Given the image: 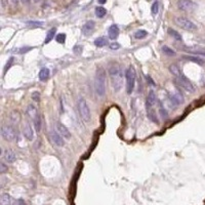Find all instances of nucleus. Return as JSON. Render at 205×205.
<instances>
[{
  "instance_id": "1",
  "label": "nucleus",
  "mask_w": 205,
  "mask_h": 205,
  "mask_svg": "<svg viewBox=\"0 0 205 205\" xmlns=\"http://www.w3.org/2000/svg\"><path fill=\"white\" fill-rule=\"evenodd\" d=\"M169 70H170L171 74L175 76V82L178 84V86H181L182 88H184L185 90H187L189 92L195 91V86H194V84L191 82L184 74H182V71L179 70V68L176 66V65H175V64L170 65Z\"/></svg>"
},
{
  "instance_id": "6",
  "label": "nucleus",
  "mask_w": 205,
  "mask_h": 205,
  "mask_svg": "<svg viewBox=\"0 0 205 205\" xmlns=\"http://www.w3.org/2000/svg\"><path fill=\"white\" fill-rule=\"evenodd\" d=\"M1 136L7 142H13L15 140H16L18 134H16V129L12 125H2Z\"/></svg>"
},
{
  "instance_id": "21",
  "label": "nucleus",
  "mask_w": 205,
  "mask_h": 205,
  "mask_svg": "<svg viewBox=\"0 0 205 205\" xmlns=\"http://www.w3.org/2000/svg\"><path fill=\"white\" fill-rule=\"evenodd\" d=\"M33 124H34L35 130L37 131V133H40L42 129V120H41L40 115H37V116L33 119Z\"/></svg>"
},
{
  "instance_id": "28",
  "label": "nucleus",
  "mask_w": 205,
  "mask_h": 205,
  "mask_svg": "<svg viewBox=\"0 0 205 205\" xmlns=\"http://www.w3.org/2000/svg\"><path fill=\"white\" fill-rule=\"evenodd\" d=\"M106 13H107V10L105 7L99 6L95 8V16H97V18H104V16H106Z\"/></svg>"
},
{
  "instance_id": "17",
  "label": "nucleus",
  "mask_w": 205,
  "mask_h": 205,
  "mask_svg": "<svg viewBox=\"0 0 205 205\" xmlns=\"http://www.w3.org/2000/svg\"><path fill=\"white\" fill-rule=\"evenodd\" d=\"M109 38L112 39V40H115V39L118 38L119 36V28H118L116 25H112V26L109 28Z\"/></svg>"
},
{
  "instance_id": "32",
  "label": "nucleus",
  "mask_w": 205,
  "mask_h": 205,
  "mask_svg": "<svg viewBox=\"0 0 205 205\" xmlns=\"http://www.w3.org/2000/svg\"><path fill=\"white\" fill-rule=\"evenodd\" d=\"M55 40H57L58 43H61L63 44L65 40H66V34H64V33H60V34H58L55 36Z\"/></svg>"
},
{
  "instance_id": "12",
  "label": "nucleus",
  "mask_w": 205,
  "mask_h": 205,
  "mask_svg": "<svg viewBox=\"0 0 205 205\" xmlns=\"http://www.w3.org/2000/svg\"><path fill=\"white\" fill-rule=\"evenodd\" d=\"M95 23L94 21H88L83 25L82 27V33L84 36H89L94 31Z\"/></svg>"
},
{
  "instance_id": "37",
  "label": "nucleus",
  "mask_w": 205,
  "mask_h": 205,
  "mask_svg": "<svg viewBox=\"0 0 205 205\" xmlns=\"http://www.w3.org/2000/svg\"><path fill=\"white\" fill-rule=\"evenodd\" d=\"M110 48H111V49H113V50H114V49L116 50V49H118V48H120V44H119V43H117V42L111 43V44H110Z\"/></svg>"
},
{
  "instance_id": "11",
  "label": "nucleus",
  "mask_w": 205,
  "mask_h": 205,
  "mask_svg": "<svg viewBox=\"0 0 205 205\" xmlns=\"http://www.w3.org/2000/svg\"><path fill=\"white\" fill-rule=\"evenodd\" d=\"M2 158H3L4 162L7 164H12L13 162L16 160V153L13 152L12 150H10V149H8L5 152L3 153V155H2Z\"/></svg>"
},
{
  "instance_id": "25",
  "label": "nucleus",
  "mask_w": 205,
  "mask_h": 205,
  "mask_svg": "<svg viewBox=\"0 0 205 205\" xmlns=\"http://www.w3.org/2000/svg\"><path fill=\"white\" fill-rule=\"evenodd\" d=\"M107 43H108V39L106 37H99L94 40V45L97 47L105 46V45H107Z\"/></svg>"
},
{
  "instance_id": "3",
  "label": "nucleus",
  "mask_w": 205,
  "mask_h": 205,
  "mask_svg": "<svg viewBox=\"0 0 205 205\" xmlns=\"http://www.w3.org/2000/svg\"><path fill=\"white\" fill-rule=\"evenodd\" d=\"M95 92L99 97H103L106 94V71L103 68H97L94 79Z\"/></svg>"
},
{
  "instance_id": "34",
  "label": "nucleus",
  "mask_w": 205,
  "mask_h": 205,
  "mask_svg": "<svg viewBox=\"0 0 205 205\" xmlns=\"http://www.w3.org/2000/svg\"><path fill=\"white\" fill-rule=\"evenodd\" d=\"M159 12V3L158 1H155L152 5V13L153 15H157Z\"/></svg>"
},
{
  "instance_id": "36",
  "label": "nucleus",
  "mask_w": 205,
  "mask_h": 205,
  "mask_svg": "<svg viewBox=\"0 0 205 205\" xmlns=\"http://www.w3.org/2000/svg\"><path fill=\"white\" fill-rule=\"evenodd\" d=\"M6 170H7V166L3 163V162H1V163H0V173L3 175Z\"/></svg>"
},
{
  "instance_id": "10",
  "label": "nucleus",
  "mask_w": 205,
  "mask_h": 205,
  "mask_svg": "<svg viewBox=\"0 0 205 205\" xmlns=\"http://www.w3.org/2000/svg\"><path fill=\"white\" fill-rule=\"evenodd\" d=\"M55 130H57L62 136L65 137V139H70V137H71V133H70L69 129L67 128L63 123L58 122L57 124H55Z\"/></svg>"
},
{
  "instance_id": "4",
  "label": "nucleus",
  "mask_w": 205,
  "mask_h": 205,
  "mask_svg": "<svg viewBox=\"0 0 205 205\" xmlns=\"http://www.w3.org/2000/svg\"><path fill=\"white\" fill-rule=\"evenodd\" d=\"M136 73L133 67H128L125 72V79H126V91L128 94H130L133 91L134 84H136Z\"/></svg>"
},
{
  "instance_id": "9",
  "label": "nucleus",
  "mask_w": 205,
  "mask_h": 205,
  "mask_svg": "<svg viewBox=\"0 0 205 205\" xmlns=\"http://www.w3.org/2000/svg\"><path fill=\"white\" fill-rule=\"evenodd\" d=\"M49 137H50V140H51V142L53 143V144H55V146H58V147H62V146H64V144H65L63 136H62L57 130L50 131Z\"/></svg>"
},
{
  "instance_id": "41",
  "label": "nucleus",
  "mask_w": 205,
  "mask_h": 205,
  "mask_svg": "<svg viewBox=\"0 0 205 205\" xmlns=\"http://www.w3.org/2000/svg\"><path fill=\"white\" fill-rule=\"evenodd\" d=\"M32 1H34L35 3H36V2H39V1H40V0H32Z\"/></svg>"
},
{
  "instance_id": "5",
  "label": "nucleus",
  "mask_w": 205,
  "mask_h": 205,
  "mask_svg": "<svg viewBox=\"0 0 205 205\" xmlns=\"http://www.w3.org/2000/svg\"><path fill=\"white\" fill-rule=\"evenodd\" d=\"M77 107H78V111H79L80 116L84 120V121H85V122L90 121V119H91L90 109H89V107L87 105V103H86V101L84 99H80L79 101H78Z\"/></svg>"
},
{
  "instance_id": "29",
  "label": "nucleus",
  "mask_w": 205,
  "mask_h": 205,
  "mask_svg": "<svg viewBox=\"0 0 205 205\" xmlns=\"http://www.w3.org/2000/svg\"><path fill=\"white\" fill-rule=\"evenodd\" d=\"M162 51H163L166 55H168V57H175V50L171 49L170 47H168L166 45L162 46Z\"/></svg>"
},
{
  "instance_id": "7",
  "label": "nucleus",
  "mask_w": 205,
  "mask_h": 205,
  "mask_svg": "<svg viewBox=\"0 0 205 205\" xmlns=\"http://www.w3.org/2000/svg\"><path fill=\"white\" fill-rule=\"evenodd\" d=\"M175 24L178 25L179 28H182V29L186 31L197 30V26H196L192 21H190V19H188L186 18H182V16H178V18L175 19Z\"/></svg>"
},
{
  "instance_id": "22",
  "label": "nucleus",
  "mask_w": 205,
  "mask_h": 205,
  "mask_svg": "<svg viewBox=\"0 0 205 205\" xmlns=\"http://www.w3.org/2000/svg\"><path fill=\"white\" fill-rule=\"evenodd\" d=\"M49 69L48 68H42L40 70V72H39V79H40L41 81H46L47 79L49 78Z\"/></svg>"
},
{
  "instance_id": "15",
  "label": "nucleus",
  "mask_w": 205,
  "mask_h": 205,
  "mask_svg": "<svg viewBox=\"0 0 205 205\" xmlns=\"http://www.w3.org/2000/svg\"><path fill=\"white\" fill-rule=\"evenodd\" d=\"M185 50L187 52L193 53V55H199L205 57V48L200 46H192V47H185Z\"/></svg>"
},
{
  "instance_id": "18",
  "label": "nucleus",
  "mask_w": 205,
  "mask_h": 205,
  "mask_svg": "<svg viewBox=\"0 0 205 205\" xmlns=\"http://www.w3.org/2000/svg\"><path fill=\"white\" fill-rule=\"evenodd\" d=\"M12 198L9 194L3 193L0 197V205H12Z\"/></svg>"
},
{
  "instance_id": "30",
  "label": "nucleus",
  "mask_w": 205,
  "mask_h": 205,
  "mask_svg": "<svg viewBox=\"0 0 205 205\" xmlns=\"http://www.w3.org/2000/svg\"><path fill=\"white\" fill-rule=\"evenodd\" d=\"M147 35H148V32L145 30H139L134 33V37L136 39H144L145 37H147Z\"/></svg>"
},
{
  "instance_id": "16",
  "label": "nucleus",
  "mask_w": 205,
  "mask_h": 205,
  "mask_svg": "<svg viewBox=\"0 0 205 205\" xmlns=\"http://www.w3.org/2000/svg\"><path fill=\"white\" fill-rule=\"evenodd\" d=\"M157 103V97H156V94L155 92L153 90H151L149 92L148 97H147V102H146V106H147V108H153L154 106L156 105Z\"/></svg>"
},
{
  "instance_id": "23",
  "label": "nucleus",
  "mask_w": 205,
  "mask_h": 205,
  "mask_svg": "<svg viewBox=\"0 0 205 205\" xmlns=\"http://www.w3.org/2000/svg\"><path fill=\"white\" fill-rule=\"evenodd\" d=\"M9 119L13 124H16V123H19V120H21V115H19L18 111H12L9 115Z\"/></svg>"
},
{
  "instance_id": "33",
  "label": "nucleus",
  "mask_w": 205,
  "mask_h": 205,
  "mask_svg": "<svg viewBox=\"0 0 205 205\" xmlns=\"http://www.w3.org/2000/svg\"><path fill=\"white\" fill-rule=\"evenodd\" d=\"M26 24L30 27H41L43 25L42 22H36V21H28L26 22Z\"/></svg>"
},
{
  "instance_id": "8",
  "label": "nucleus",
  "mask_w": 205,
  "mask_h": 205,
  "mask_svg": "<svg viewBox=\"0 0 205 205\" xmlns=\"http://www.w3.org/2000/svg\"><path fill=\"white\" fill-rule=\"evenodd\" d=\"M178 7L182 12H191L197 7V5L192 0H178Z\"/></svg>"
},
{
  "instance_id": "14",
  "label": "nucleus",
  "mask_w": 205,
  "mask_h": 205,
  "mask_svg": "<svg viewBox=\"0 0 205 205\" xmlns=\"http://www.w3.org/2000/svg\"><path fill=\"white\" fill-rule=\"evenodd\" d=\"M170 102L175 106L181 105V104L184 103V97H182L178 91H175V94H170Z\"/></svg>"
},
{
  "instance_id": "26",
  "label": "nucleus",
  "mask_w": 205,
  "mask_h": 205,
  "mask_svg": "<svg viewBox=\"0 0 205 205\" xmlns=\"http://www.w3.org/2000/svg\"><path fill=\"white\" fill-rule=\"evenodd\" d=\"M55 32H57V29H55V28H52V29H50L48 32H47V35H46V38H45V41H44V43L47 44L48 42L51 41L52 38L55 37Z\"/></svg>"
},
{
  "instance_id": "40",
  "label": "nucleus",
  "mask_w": 205,
  "mask_h": 205,
  "mask_svg": "<svg viewBox=\"0 0 205 205\" xmlns=\"http://www.w3.org/2000/svg\"><path fill=\"white\" fill-rule=\"evenodd\" d=\"M31 1H32V0H23L24 3H30Z\"/></svg>"
},
{
  "instance_id": "39",
  "label": "nucleus",
  "mask_w": 205,
  "mask_h": 205,
  "mask_svg": "<svg viewBox=\"0 0 205 205\" xmlns=\"http://www.w3.org/2000/svg\"><path fill=\"white\" fill-rule=\"evenodd\" d=\"M12 2L13 4H18L19 2V0H12Z\"/></svg>"
},
{
  "instance_id": "2",
  "label": "nucleus",
  "mask_w": 205,
  "mask_h": 205,
  "mask_svg": "<svg viewBox=\"0 0 205 205\" xmlns=\"http://www.w3.org/2000/svg\"><path fill=\"white\" fill-rule=\"evenodd\" d=\"M109 75H110V79L114 90L119 91L122 87L123 82V73L119 65L118 64L112 65L110 68H109Z\"/></svg>"
},
{
  "instance_id": "35",
  "label": "nucleus",
  "mask_w": 205,
  "mask_h": 205,
  "mask_svg": "<svg viewBox=\"0 0 205 205\" xmlns=\"http://www.w3.org/2000/svg\"><path fill=\"white\" fill-rule=\"evenodd\" d=\"M32 99L33 101H35V102H39V100H40V95H39V92L35 91L32 94Z\"/></svg>"
},
{
  "instance_id": "13",
  "label": "nucleus",
  "mask_w": 205,
  "mask_h": 205,
  "mask_svg": "<svg viewBox=\"0 0 205 205\" xmlns=\"http://www.w3.org/2000/svg\"><path fill=\"white\" fill-rule=\"evenodd\" d=\"M23 134L27 140H29V141H33V139H34V133H33V129L28 122L24 125V127H23Z\"/></svg>"
},
{
  "instance_id": "31",
  "label": "nucleus",
  "mask_w": 205,
  "mask_h": 205,
  "mask_svg": "<svg viewBox=\"0 0 205 205\" xmlns=\"http://www.w3.org/2000/svg\"><path fill=\"white\" fill-rule=\"evenodd\" d=\"M159 113H160V115H161V117L163 118L164 120H166V119H167L168 114H167L166 110H165V109L163 108V106H162V104H161V103H159Z\"/></svg>"
},
{
  "instance_id": "38",
  "label": "nucleus",
  "mask_w": 205,
  "mask_h": 205,
  "mask_svg": "<svg viewBox=\"0 0 205 205\" xmlns=\"http://www.w3.org/2000/svg\"><path fill=\"white\" fill-rule=\"evenodd\" d=\"M97 2H99L100 4H105L107 2V0H97Z\"/></svg>"
},
{
  "instance_id": "20",
  "label": "nucleus",
  "mask_w": 205,
  "mask_h": 205,
  "mask_svg": "<svg viewBox=\"0 0 205 205\" xmlns=\"http://www.w3.org/2000/svg\"><path fill=\"white\" fill-rule=\"evenodd\" d=\"M147 115H148V118L151 120V121L156 123V124H159V120H158V118H157L156 112L153 110V108H147Z\"/></svg>"
},
{
  "instance_id": "24",
  "label": "nucleus",
  "mask_w": 205,
  "mask_h": 205,
  "mask_svg": "<svg viewBox=\"0 0 205 205\" xmlns=\"http://www.w3.org/2000/svg\"><path fill=\"white\" fill-rule=\"evenodd\" d=\"M27 114H28V116L29 117H31V118H34L37 116V110H36V107L35 106H33V105H29L28 106V108H27Z\"/></svg>"
},
{
  "instance_id": "27",
  "label": "nucleus",
  "mask_w": 205,
  "mask_h": 205,
  "mask_svg": "<svg viewBox=\"0 0 205 205\" xmlns=\"http://www.w3.org/2000/svg\"><path fill=\"white\" fill-rule=\"evenodd\" d=\"M168 34H169L172 38H175L176 41H182V40L181 34H179L178 32H176L175 30L171 29V28H169V29H168Z\"/></svg>"
},
{
  "instance_id": "19",
  "label": "nucleus",
  "mask_w": 205,
  "mask_h": 205,
  "mask_svg": "<svg viewBox=\"0 0 205 205\" xmlns=\"http://www.w3.org/2000/svg\"><path fill=\"white\" fill-rule=\"evenodd\" d=\"M182 58H185V60H187V61L194 62V63L199 64V65H205V60H203L202 58H199V57H194V55H182Z\"/></svg>"
}]
</instances>
